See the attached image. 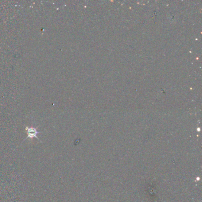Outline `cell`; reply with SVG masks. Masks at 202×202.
Returning <instances> with one entry per match:
<instances>
[{
  "label": "cell",
  "mask_w": 202,
  "mask_h": 202,
  "mask_svg": "<svg viewBox=\"0 0 202 202\" xmlns=\"http://www.w3.org/2000/svg\"><path fill=\"white\" fill-rule=\"evenodd\" d=\"M26 131H27V137L26 139H27L28 138H30L31 139L34 138H36L38 139L39 140V138L38 137V135L40 132L38 131V129H37L36 128L33 127H28L26 126Z\"/></svg>",
  "instance_id": "6da1fadb"
}]
</instances>
